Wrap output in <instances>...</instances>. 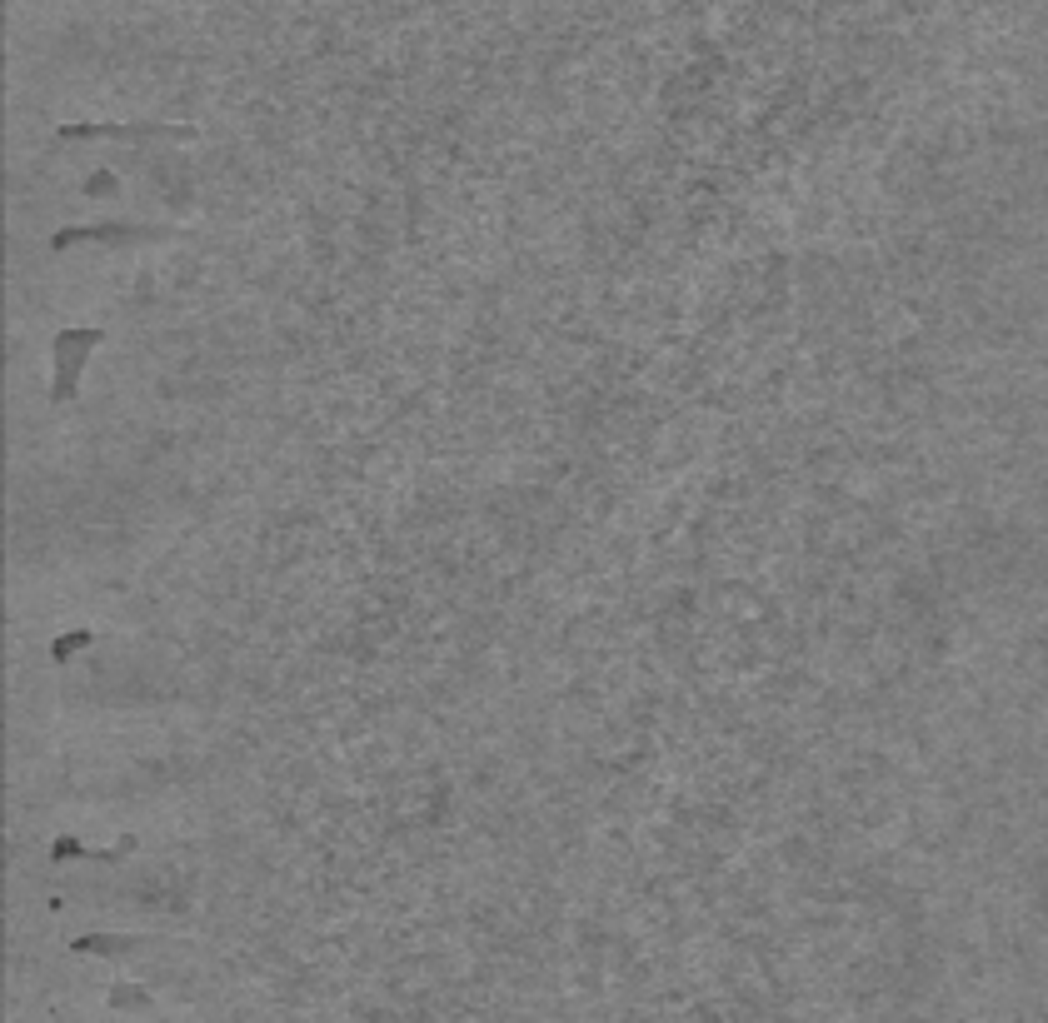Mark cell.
<instances>
[{"label":"cell","mask_w":1048,"mask_h":1023,"mask_svg":"<svg viewBox=\"0 0 1048 1023\" xmlns=\"http://www.w3.org/2000/svg\"><path fill=\"white\" fill-rule=\"evenodd\" d=\"M95 340H100L95 330H70V335H60V340H55V360H60V375H55V400H70V395H75V365H80V355H85Z\"/></svg>","instance_id":"6da1fadb"}]
</instances>
